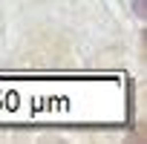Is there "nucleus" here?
Instances as JSON below:
<instances>
[{
	"mask_svg": "<svg viewBox=\"0 0 147 144\" xmlns=\"http://www.w3.org/2000/svg\"><path fill=\"white\" fill-rule=\"evenodd\" d=\"M136 15L144 17V0H136Z\"/></svg>",
	"mask_w": 147,
	"mask_h": 144,
	"instance_id": "f257e3e1",
	"label": "nucleus"
}]
</instances>
